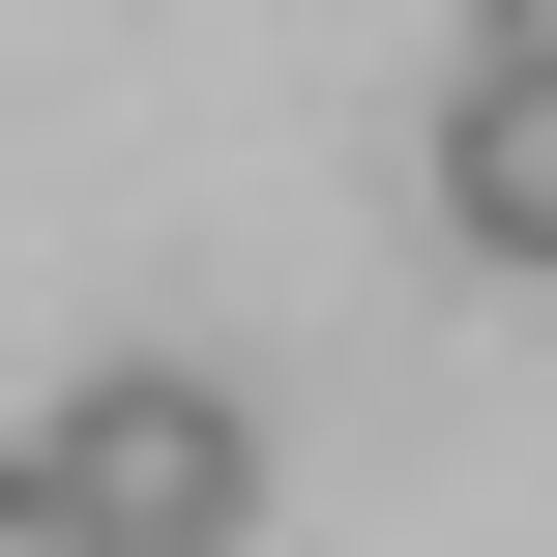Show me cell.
<instances>
[{"instance_id": "cell-4", "label": "cell", "mask_w": 557, "mask_h": 557, "mask_svg": "<svg viewBox=\"0 0 557 557\" xmlns=\"http://www.w3.org/2000/svg\"><path fill=\"white\" fill-rule=\"evenodd\" d=\"M470 59H557V0H470Z\"/></svg>"}, {"instance_id": "cell-3", "label": "cell", "mask_w": 557, "mask_h": 557, "mask_svg": "<svg viewBox=\"0 0 557 557\" xmlns=\"http://www.w3.org/2000/svg\"><path fill=\"white\" fill-rule=\"evenodd\" d=\"M0 557H117V529H88V499H59V470H0Z\"/></svg>"}, {"instance_id": "cell-1", "label": "cell", "mask_w": 557, "mask_h": 557, "mask_svg": "<svg viewBox=\"0 0 557 557\" xmlns=\"http://www.w3.org/2000/svg\"><path fill=\"white\" fill-rule=\"evenodd\" d=\"M29 470H59L117 557H235V499H264V411H235V382H176V352H117V382H88Z\"/></svg>"}, {"instance_id": "cell-2", "label": "cell", "mask_w": 557, "mask_h": 557, "mask_svg": "<svg viewBox=\"0 0 557 557\" xmlns=\"http://www.w3.org/2000/svg\"><path fill=\"white\" fill-rule=\"evenodd\" d=\"M441 235L557 264V59H441Z\"/></svg>"}]
</instances>
